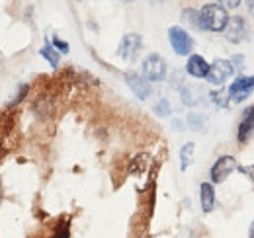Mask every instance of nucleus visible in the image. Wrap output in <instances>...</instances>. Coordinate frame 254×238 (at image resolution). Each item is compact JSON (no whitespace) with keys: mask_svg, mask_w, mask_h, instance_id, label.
<instances>
[{"mask_svg":"<svg viewBox=\"0 0 254 238\" xmlns=\"http://www.w3.org/2000/svg\"><path fill=\"white\" fill-rule=\"evenodd\" d=\"M153 112L159 116V118H166V116H170V102L166 100V98H162V100H159L155 106H153Z\"/></svg>","mask_w":254,"mask_h":238,"instance_id":"aec40b11","label":"nucleus"},{"mask_svg":"<svg viewBox=\"0 0 254 238\" xmlns=\"http://www.w3.org/2000/svg\"><path fill=\"white\" fill-rule=\"evenodd\" d=\"M39 55L43 57V59L47 60L53 68H57L59 66V59H61V53L51 45V43H47V45H43L41 49H39Z\"/></svg>","mask_w":254,"mask_h":238,"instance_id":"f3484780","label":"nucleus"},{"mask_svg":"<svg viewBox=\"0 0 254 238\" xmlns=\"http://www.w3.org/2000/svg\"><path fill=\"white\" fill-rule=\"evenodd\" d=\"M51 45H53L59 53H68V49H70V47H68V43L63 41V39H59V37H53V39H51Z\"/></svg>","mask_w":254,"mask_h":238,"instance_id":"5701e85b","label":"nucleus"},{"mask_svg":"<svg viewBox=\"0 0 254 238\" xmlns=\"http://www.w3.org/2000/svg\"><path fill=\"white\" fill-rule=\"evenodd\" d=\"M193 154H195V145L193 143H186L180 149V170L186 172L190 168V164L193 162Z\"/></svg>","mask_w":254,"mask_h":238,"instance_id":"2eb2a0df","label":"nucleus"},{"mask_svg":"<svg viewBox=\"0 0 254 238\" xmlns=\"http://www.w3.org/2000/svg\"><path fill=\"white\" fill-rule=\"evenodd\" d=\"M199 20H201V30L203 31H225L227 22H229V12L227 8H223L221 4L211 2V4H203L199 10Z\"/></svg>","mask_w":254,"mask_h":238,"instance_id":"f257e3e1","label":"nucleus"},{"mask_svg":"<svg viewBox=\"0 0 254 238\" xmlns=\"http://www.w3.org/2000/svg\"><path fill=\"white\" fill-rule=\"evenodd\" d=\"M68 235H70V225H68L66 221H63V223L57 227L55 235H53L51 238H68Z\"/></svg>","mask_w":254,"mask_h":238,"instance_id":"4be33fe9","label":"nucleus"},{"mask_svg":"<svg viewBox=\"0 0 254 238\" xmlns=\"http://www.w3.org/2000/svg\"><path fill=\"white\" fill-rule=\"evenodd\" d=\"M168 41H170V45H172V49H174L176 55H180V57H186V55L190 57L191 55L193 37L184 28H180V26L168 28Z\"/></svg>","mask_w":254,"mask_h":238,"instance_id":"f03ea898","label":"nucleus"},{"mask_svg":"<svg viewBox=\"0 0 254 238\" xmlns=\"http://www.w3.org/2000/svg\"><path fill=\"white\" fill-rule=\"evenodd\" d=\"M188 125H190L193 131H205L207 129V118L203 114H190L188 116Z\"/></svg>","mask_w":254,"mask_h":238,"instance_id":"6ab92c4d","label":"nucleus"},{"mask_svg":"<svg viewBox=\"0 0 254 238\" xmlns=\"http://www.w3.org/2000/svg\"><path fill=\"white\" fill-rule=\"evenodd\" d=\"M229 60L233 62V66H235V68H243V62H245L243 55H233V57H231Z\"/></svg>","mask_w":254,"mask_h":238,"instance_id":"a878e982","label":"nucleus"},{"mask_svg":"<svg viewBox=\"0 0 254 238\" xmlns=\"http://www.w3.org/2000/svg\"><path fill=\"white\" fill-rule=\"evenodd\" d=\"M184 26H188L195 31H203L201 30V20H199V10H193V8H184L182 14H180Z\"/></svg>","mask_w":254,"mask_h":238,"instance_id":"ddd939ff","label":"nucleus"},{"mask_svg":"<svg viewBox=\"0 0 254 238\" xmlns=\"http://www.w3.org/2000/svg\"><path fill=\"white\" fill-rule=\"evenodd\" d=\"M28 92H30V86L28 84H22L20 88H18V92H16V96H14V100H10L8 102V108H12V106H16V104H20L26 96H28Z\"/></svg>","mask_w":254,"mask_h":238,"instance_id":"412c9836","label":"nucleus"},{"mask_svg":"<svg viewBox=\"0 0 254 238\" xmlns=\"http://www.w3.org/2000/svg\"><path fill=\"white\" fill-rule=\"evenodd\" d=\"M180 96H182V102L186 106H197L199 104V90L188 86V84H182L180 86Z\"/></svg>","mask_w":254,"mask_h":238,"instance_id":"dca6fc26","label":"nucleus"},{"mask_svg":"<svg viewBox=\"0 0 254 238\" xmlns=\"http://www.w3.org/2000/svg\"><path fill=\"white\" fill-rule=\"evenodd\" d=\"M227 90H229V98L233 104L245 102L254 90V74L253 76H237Z\"/></svg>","mask_w":254,"mask_h":238,"instance_id":"423d86ee","label":"nucleus"},{"mask_svg":"<svg viewBox=\"0 0 254 238\" xmlns=\"http://www.w3.org/2000/svg\"><path fill=\"white\" fill-rule=\"evenodd\" d=\"M247 10H249V14L254 16V0H247Z\"/></svg>","mask_w":254,"mask_h":238,"instance_id":"bb28decb","label":"nucleus"},{"mask_svg":"<svg viewBox=\"0 0 254 238\" xmlns=\"http://www.w3.org/2000/svg\"><path fill=\"white\" fill-rule=\"evenodd\" d=\"M120 2H126V4H129V2H135V0H120Z\"/></svg>","mask_w":254,"mask_h":238,"instance_id":"c756f323","label":"nucleus"},{"mask_svg":"<svg viewBox=\"0 0 254 238\" xmlns=\"http://www.w3.org/2000/svg\"><path fill=\"white\" fill-rule=\"evenodd\" d=\"M235 74V66L229 59H215L209 64V72L205 76V80L213 86H221L223 82H227L231 76Z\"/></svg>","mask_w":254,"mask_h":238,"instance_id":"39448f33","label":"nucleus"},{"mask_svg":"<svg viewBox=\"0 0 254 238\" xmlns=\"http://www.w3.org/2000/svg\"><path fill=\"white\" fill-rule=\"evenodd\" d=\"M186 72L193 78H205L209 72V62L201 55H190L186 62Z\"/></svg>","mask_w":254,"mask_h":238,"instance_id":"9b49d317","label":"nucleus"},{"mask_svg":"<svg viewBox=\"0 0 254 238\" xmlns=\"http://www.w3.org/2000/svg\"><path fill=\"white\" fill-rule=\"evenodd\" d=\"M149 162H151V156L149 154H137L131 164H129V174H143L147 168H149Z\"/></svg>","mask_w":254,"mask_h":238,"instance_id":"4468645a","label":"nucleus"},{"mask_svg":"<svg viewBox=\"0 0 254 238\" xmlns=\"http://www.w3.org/2000/svg\"><path fill=\"white\" fill-rule=\"evenodd\" d=\"M209 98H211V102H213L215 106H219V108H229V106H231V98H229V90L227 88L213 90V92L209 94Z\"/></svg>","mask_w":254,"mask_h":238,"instance_id":"a211bd4d","label":"nucleus"},{"mask_svg":"<svg viewBox=\"0 0 254 238\" xmlns=\"http://www.w3.org/2000/svg\"><path fill=\"white\" fill-rule=\"evenodd\" d=\"M199 205L203 213H211L215 209V187L211 181L199 183Z\"/></svg>","mask_w":254,"mask_h":238,"instance_id":"f8f14e48","label":"nucleus"},{"mask_svg":"<svg viewBox=\"0 0 254 238\" xmlns=\"http://www.w3.org/2000/svg\"><path fill=\"white\" fill-rule=\"evenodd\" d=\"M149 82H162L166 78V60L157 53H151L143 59V72Z\"/></svg>","mask_w":254,"mask_h":238,"instance_id":"7ed1b4c3","label":"nucleus"},{"mask_svg":"<svg viewBox=\"0 0 254 238\" xmlns=\"http://www.w3.org/2000/svg\"><path fill=\"white\" fill-rule=\"evenodd\" d=\"M249 238H254V221L253 225H251V229H249Z\"/></svg>","mask_w":254,"mask_h":238,"instance_id":"c85d7f7f","label":"nucleus"},{"mask_svg":"<svg viewBox=\"0 0 254 238\" xmlns=\"http://www.w3.org/2000/svg\"><path fill=\"white\" fill-rule=\"evenodd\" d=\"M239 170V162L235 156L231 154H223L215 160V164L211 166L209 170V178H211V183H223L225 179L231 176V172Z\"/></svg>","mask_w":254,"mask_h":238,"instance_id":"20e7f679","label":"nucleus"},{"mask_svg":"<svg viewBox=\"0 0 254 238\" xmlns=\"http://www.w3.org/2000/svg\"><path fill=\"white\" fill-rule=\"evenodd\" d=\"M4 150H6V147H4V141H2V137H0V158L4 156Z\"/></svg>","mask_w":254,"mask_h":238,"instance_id":"cd10ccee","label":"nucleus"},{"mask_svg":"<svg viewBox=\"0 0 254 238\" xmlns=\"http://www.w3.org/2000/svg\"><path fill=\"white\" fill-rule=\"evenodd\" d=\"M253 133H254V104L245 110V116H243L241 123H239V129H237V141L241 145H245L251 139Z\"/></svg>","mask_w":254,"mask_h":238,"instance_id":"9d476101","label":"nucleus"},{"mask_svg":"<svg viewBox=\"0 0 254 238\" xmlns=\"http://www.w3.org/2000/svg\"><path fill=\"white\" fill-rule=\"evenodd\" d=\"M239 170H241L245 176H249V178L254 181V164H251V166H239Z\"/></svg>","mask_w":254,"mask_h":238,"instance_id":"393cba45","label":"nucleus"},{"mask_svg":"<svg viewBox=\"0 0 254 238\" xmlns=\"http://www.w3.org/2000/svg\"><path fill=\"white\" fill-rule=\"evenodd\" d=\"M124 76H126L127 86L131 88V92H133L139 100H147V98L151 96V92H153L151 82H149L143 74H139V72H135V70H127Z\"/></svg>","mask_w":254,"mask_h":238,"instance_id":"6e6552de","label":"nucleus"},{"mask_svg":"<svg viewBox=\"0 0 254 238\" xmlns=\"http://www.w3.org/2000/svg\"><path fill=\"white\" fill-rule=\"evenodd\" d=\"M223 8H239L243 0H217Z\"/></svg>","mask_w":254,"mask_h":238,"instance_id":"b1692460","label":"nucleus"},{"mask_svg":"<svg viewBox=\"0 0 254 238\" xmlns=\"http://www.w3.org/2000/svg\"><path fill=\"white\" fill-rule=\"evenodd\" d=\"M0 191H2V181H0Z\"/></svg>","mask_w":254,"mask_h":238,"instance_id":"7c9ffc66","label":"nucleus"},{"mask_svg":"<svg viewBox=\"0 0 254 238\" xmlns=\"http://www.w3.org/2000/svg\"><path fill=\"white\" fill-rule=\"evenodd\" d=\"M141 47H143L141 35L139 33H127V35H124V39H122V43L118 47V55L124 60H135L139 51H141Z\"/></svg>","mask_w":254,"mask_h":238,"instance_id":"0eeeda50","label":"nucleus"},{"mask_svg":"<svg viewBox=\"0 0 254 238\" xmlns=\"http://www.w3.org/2000/svg\"><path fill=\"white\" fill-rule=\"evenodd\" d=\"M223 33H225V39H227L229 43H241V41L247 39V33H249L247 22H245L241 16H231Z\"/></svg>","mask_w":254,"mask_h":238,"instance_id":"1a4fd4ad","label":"nucleus"}]
</instances>
